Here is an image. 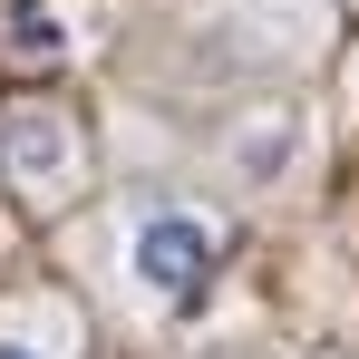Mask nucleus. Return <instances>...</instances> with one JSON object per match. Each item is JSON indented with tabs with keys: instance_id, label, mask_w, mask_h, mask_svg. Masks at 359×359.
I'll return each mask as SVG.
<instances>
[{
	"instance_id": "1",
	"label": "nucleus",
	"mask_w": 359,
	"mask_h": 359,
	"mask_svg": "<svg viewBox=\"0 0 359 359\" xmlns=\"http://www.w3.org/2000/svg\"><path fill=\"white\" fill-rule=\"evenodd\" d=\"M214 272H224V224L204 214V204H146L117 243V282L136 301H156V311H184V301L214 292Z\"/></svg>"
},
{
	"instance_id": "2",
	"label": "nucleus",
	"mask_w": 359,
	"mask_h": 359,
	"mask_svg": "<svg viewBox=\"0 0 359 359\" xmlns=\"http://www.w3.org/2000/svg\"><path fill=\"white\" fill-rule=\"evenodd\" d=\"M0 175L20 184V204H68L88 184V146H78V126L59 107H20L0 126Z\"/></svg>"
},
{
	"instance_id": "3",
	"label": "nucleus",
	"mask_w": 359,
	"mask_h": 359,
	"mask_svg": "<svg viewBox=\"0 0 359 359\" xmlns=\"http://www.w3.org/2000/svg\"><path fill=\"white\" fill-rule=\"evenodd\" d=\"M301 156H311V126H301V107H252V117L224 136V175L252 184V194L292 184V175H301Z\"/></svg>"
},
{
	"instance_id": "4",
	"label": "nucleus",
	"mask_w": 359,
	"mask_h": 359,
	"mask_svg": "<svg viewBox=\"0 0 359 359\" xmlns=\"http://www.w3.org/2000/svg\"><path fill=\"white\" fill-rule=\"evenodd\" d=\"M78 49V20H68V0H0V59L10 68H68Z\"/></svg>"
},
{
	"instance_id": "5",
	"label": "nucleus",
	"mask_w": 359,
	"mask_h": 359,
	"mask_svg": "<svg viewBox=\"0 0 359 359\" xmlns=\"http://www.w3.org/2000/svg\"><path fill=\"white\" fill-rule=\"evenodd\" d=\"M0 359H78V320L68 311H10L0 320Z\"/></svg>"
}]
</instances>
